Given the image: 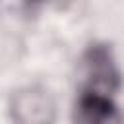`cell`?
<instances>
[{
    "mask_svg": "<svg viewBox=\"0 0 124 124\" xmlns=\"http://www.w3.org/2000/svg\"><path fill=\"white\" fill-rule=\"evenodd\" d=\"M85 72H87V87L103 93H110L120 85V74L112 62L110 50L103 45H95L85 52Z\"/></svg>",
    "mask_w": 124,
    "mask_h": 124,
    "instance_id": "3957f363",
    "label": "cell"
},
{
    "mask_svg": "<svg viewBox=\"0 0 124 124\" xmlns=\"http://www.w3.org/2000/svg\"><path fill=\"white\" fill-rule=\"evenodd\" d=\"M78 124H124L122 112L103 91L85 87L76 105Z\"/></svg>",
    "mask_w": 124,
    "mask_h": 124,
    "instance_id": "7a4b0ae2",
    "label": "cell"
},
{
    "mask_svg": "<svg viewBox=\"0 0 124 124\" xmlns=\"http://www.w3.org/2000/svg\"><path fill=\"white\" fill-rule=\"evenodd\" d=\"M10 112L16 124H52L56 105L48 91L39 85H29L12 97Z\"/></svg>",
    "mask_w": 124,
    "mask_h": 124,
    "instance_id": "6da1fadb",
    "label": "cell"
}]
</instances>
